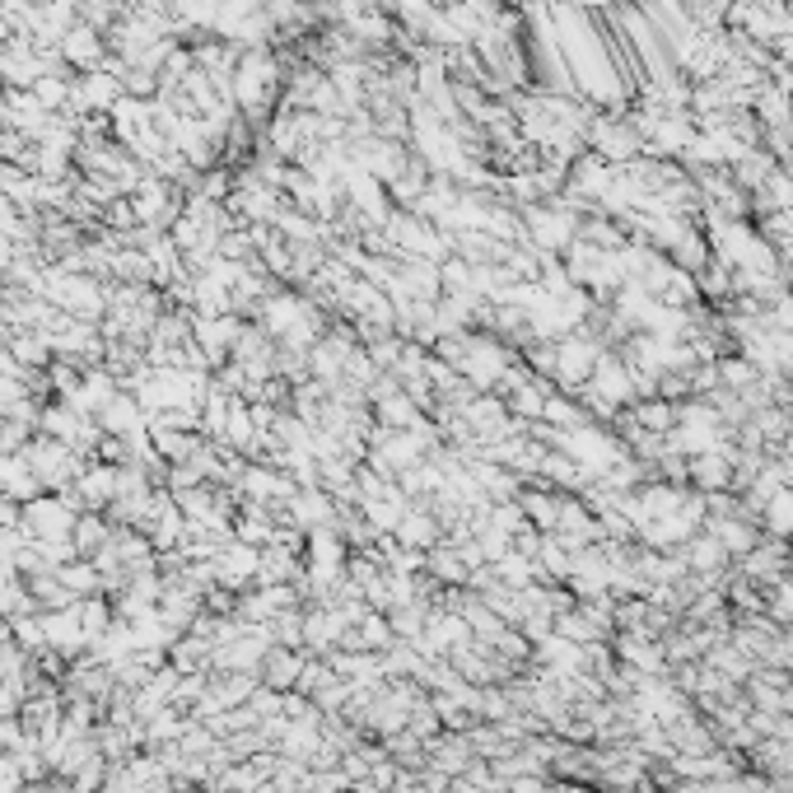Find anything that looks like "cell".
I'll return each mask as SVG.
<instances>
[{"mask_svg": "<svg viewBox=\"0 0 793 793\" xmlns=\"http://www.w3.org/2000/svg\"><path fill=\"white\" fill-rule=\"evenodd\" d=\"M80 514H84L80 495L65 486L57 495H38V500H29L24 509H19V528H24L33 541H71Z\"/></svg>", "mask_w": 793, "mask_h": 793, "instance_id": "6da1fadb", "label": "cell"}, {"mask_svg": "<svg viewBox=\"0 0 793 793\" xmlns=\"http://www.w3.org/2000/svg\"><path fill=\"white\" fill-rule=\"evenodd\" d=\"M42 617V634H48V649H57L61 659H75L80 649H89V634L80 630L75 607H61V611H38Z\"/></svg>", "mask_w": 793, "mask_h": 793, "instance_id": "ba28073f", "label": "cell"}, {"mask_svg": "<svg viewBox=\"0 0 793 793\" xmlns=\"http://www.w3.org/2000/svg\"><path fill=\"white\" fill-rule=\"evenodd\" d=\"M33 99L48 108V112H61V108H71V84H65L61 75H42L33 84Z\"/></svg>", "mask_w": 793, "mask_h": 793, "instance_id": "44dd1931", "label": "cell"}, {"mask_svg": "<svg viewBox=\"0 0 793 793\" xmlns=\"http://www.w3.org/2000/svg\"><path fill=\"white\" fill-rule=\"evenodd\" d=\"M57 579H61L65 588H71L75 598H99V593H103V575H99V565H94V560H84V556H75L71 565H61Z\"/></svg>", "mask_w": 793, "mask_h": 793, "instance_id": "e0dca14e", "label": "cell"}, {"mask_svg": "<svg viewBox=\"0 0 793 793\" xmlns=\"http://www.w3.org/2000/svg\"><path fill=\"white\" fill-rule=\"evenodd\" d=\"M598 150L602 154H630L634 150V135L626 126H598Z\"/></svg>", "mask_w": 793, "mask_h": 793, "instance_id": "7402d4cb", "label": "cell"}, {"mask_svg": "<svg viewBox=\"0 0 793 793\" xmlns=\"http://www.w3.org/2000/svg\"><path fill=\"white\" fill-rule=\"evenodd\" d=\"M29 458V467H33V476L42 481V490H65V486H75V476L84 471V458L71 448V444H61V439H52V435H38V439H29L24 448H19Z\"/></svg>", "mask_w": 793, "mask_h": 793, "instance_id": "3957f363", "label": "cell"}, {"mask_svg": "<svg viewBox=\"0 0 793 793\" xmlns=\"http://www.w3.org/2000/svg\"><path fill=\"white\" fill-rule=\"evenodd\" d=\"M374 411H378V429H416L425 416H420V406L406 397L401 388L388 393V397H378L374 401Z\"/></svg>", "mask_w": 793, "mask_h": 793, "instance_id": "9a60e30c", "label": "cell"}, {"mask_svg": "<svg viewBox=\"0 0 793 793\" xmlns=\"http://www.w3.org/2000/svg\"><path fill=\"white\" fill-rule=\"evenodd\" d=\"M10 355H14L24 369L52 365V346H48V336H42V332H19L14 342H10Z\"/></svg>", "mask_w": 793, "mask_h": 793, "instance_id": "d6986e66", "label": "cell"}, {"mask_svg": "<svg viewBox=\"0 0 793 793\" xmlns=\"http://www.w3.org/2000/svg\"><path fill=\"white\" fill-rule=\"evenodd\" d=\"M14 523H19V505L0 495V528H14Z\"/></svg>", "mask_w": 793, "mask_h": 793, "instance_id": "cb8c5ba5", "label": "cell"}, {"mask_svg": "<svg viewBox=\"0 0 793 793\" xmlns=\"http://www.w3.org/2000/svg\"><path fill=\"white\" fill-rule=\"evenodd\" d=\"M108 537H112V528L103 523L99 514H89V509H84V514H80V523H75V537H71V541H75V551H80L84 560H94V556L108 547Z\"/></svg>", "mask_w": 793, "mask_h": 793, "instance_id": "ac0fdd59", "label": "cell"}, {"mask_svg": "<svg viewBox=\"0 0 793 793\" xmlns=\"http://www.w3.org/2000/svg\"><path fill=\"white\" fill-rule=\"evenodd\" d=\"M695 476H700V486H723V462L719 458H700Z\"/></svg>", "mask_w": 793, "mask_h": 793, "instance_id": "603a6c76", "label": "cell"}, {"mask_svg": "<svg viewBox=\"0 0 793 793\" xmlns=\"http://www.w3.org/2000/svg\"><path fill=\"white\" fill-rule=\"evenodd\" d=\"M304 663L308 659H299V649H271L266 659H262V668H257V677L271 687V691H294L299 687V672H304Z\"/></svg>", "mask_w": 793, "mask_h": 793, "instance_id": "7c38bea8", "label": "cell"}, {"mask_svg": "<svg viewBox=\"0 0 793 793\" xmlns=\"http://www.w3.org/2000/svg\"><path fill=\"white\" fill-rule=\"evenodd\" d=\"M122 94H126V89H122V80L112 75V71H84V80L71 84V108L75 112H99V118H103V112L118 108Z\"/></svg>", "mask_w": 793, "mask_h": 793, "instance_id": "8992f818", "label": "cell"}, {"mask_svg": "<svg viewBox=\"0 0 793 793\" xmlns=\"http://www.w3.org/2000/svg\"><path fill=\"white\" fill-rule=\"evenodd\" d=\"M61 57L84 65V71H103V33L94 24H75L61 38Z\"/></svg>", "mask_w": 793, "mask_h": 793, "instance_id": "8fae6325", "label": "cell"}, {"mask_svg": "<svg viewBox=\"0 0 793 793\" xmlns=\"http://www.w3.org/2000/svg\"><path fill=\"white\" fill-rule=\"evenodd\" d=\"M299 575V560H294V541H285V532L262 547V565H257V583H289Z\"/></svg>", "mask_w": 793, "mask_h": 793, "instance_id": "5bb4252c", "label": "cell"}, {"mask_svg": "<svg viewBox=\"0 0 793 793\" xmlns=\"http://www.w3.org/2000/svg\"><path fill=\"white\" fill-rule=\"evenodd\" d=\"M397 547H411V551H435L439 547V518L435 509H406V518L397 523Z\"/></svg>", "mask_w": 793, "mask_h": 793, "instance_id": "4fadbf2b", "label": "cell"}, {"mask_svg": "<svg viewBox=\"0 0 793 793\" xmlns=\"http://www.w3.org/2000/svg\"><path fill=\"white\" fill-rule=\"evenodd\" d=\"M71 490L80 495L84 509H108L112 500H118V467L112 462H84V471L75 476Z\"/></svg>", "mask_w": 793, "mask_h": 793, "instance_id": "9c48e42d", "label": "cell"}, {"mask_svg": "<svg viewBox=\"0 0 793 793\" xmlns=\"http://www.w3.org/2000/svg\"><path fill=\"white\" fill-rule=\"evenodd\" d=\"M0 495L14 500V505H29V500L42 495V481L33 476L24 453H0Z\"/></svg>", "mask_w": 793, "mask_h": 793, "instance_id": "30bf717a", "label": "cell"}, {"mask_svg": "<svg viewBox=\"0 0 793 793\" xmlns=\"http://www.w3.org/2000/svg\"><path fill=\"white\" fill-rule=\"evenodd\" d=\"M0 10H6V14H24V10H33V0H0Z\"/></svg>", "mask_w": 793, "mask_h": 793, "instance_id": "d4e9b609", "label": "cell"}, {"mask_svg": "<svg viewBox=\"0 0 793 793\" xmlns=\"http://www.w3.org/2000/svg\"><path fill=\"white\" fill-rule=\"evenodd\" d=\"M238 495L247 505H266V509H276V505H285L289 495H294V481L285 471H271V467H247L243 476H238Z\"/></svg>", "mask_w": 793, "mask_h": 793, "instance_id": "52a82bcc", "label": "cell"}, {"mask_svg": "<svg viewBox=\"0 0 793 793\" xmlns=\"http://www.w3.org/2000/svg\"><path fill=\"white\" fill-rule=\"evenodd\" d=\"M528 230H532V238L541 243V253H547V247H560L565 238H570L575 220L565 215V211H528Z\"/></svg>", "mask_w": 793, "mask_h": 793, "instance_id": "2e32d148", "label": "cell"}, {"mask_svg": "<svg viewBox=\"0 0 793 793\" xmlns=\"http://www.w3.org/2000/svg\"><path fill=\"white\" fill-rule=\"evenodd\" d=\"M215 565V583L224 593H243L247 583H257V565H262V547H247V541H224L220 556L211 560Z\"/></svg>", "mask_w": 793, "mask_h": 793, "instance_id": "5b68a950", "label": "cell"}, {"mask_svg": "<svg viewBox=\"0 0 793 793\" xmlns=\"http://www.w3.org/2000/svg\"><path fill=\"white\" fill-rule=\"evenodd\" d=\"M75 617H80V630L89 634V644H94L99 634L112 626V607H108L103 598H80V602H75Z\"/></svg>", "mask_w": 793, "mask_h": 793, "instance_id": "ffe728a7", "label": "cell"}, {"mask_svg": "<svg viewBox=\"0 0 793 793\" xmlns=\"http://www.w3.org/2000/svg\"><path fill=\"white\" fill-rule=\"evenodd\" d=\"M238 336H243V323L234 313H220V317H192V346L201 350V359L206 365H224V355H230L238 346Z\"/></svg>", "mask_w": 793, "mask_h": 793, "instance_id": "277c9868", "label": "cell"}, {"mask_svg": "<svg viewBox=\"0 0 793 793\" xmlns=\"http://www.w3.org/2000/svg\"><path fill=\"white\" fill-rule=\"evenodd\" d=\"M276 84H281V65L271 61L262 48H253V52L238 57L230 89H234V99H238V108L247 112V118H262L266 103L276 99Z\"/></svg>", "mask_w": 793, "mask_h": 793, "instance_id": "7a4b0ae2", "label": "cell"}, {"mask_svg": "<svg viewBox=\"0 0 793 793\" xmlns=\"http://www.w3.org/2000/svg\"><path fill=\"white\" fill-rule=\"evenodd\" d=\"M0 342H6V323H0Z\"/></svg>", "mask_w": 793, "mask_h": 793, "instance_id": "484cf974", "label": "cell"}]
</instances>
